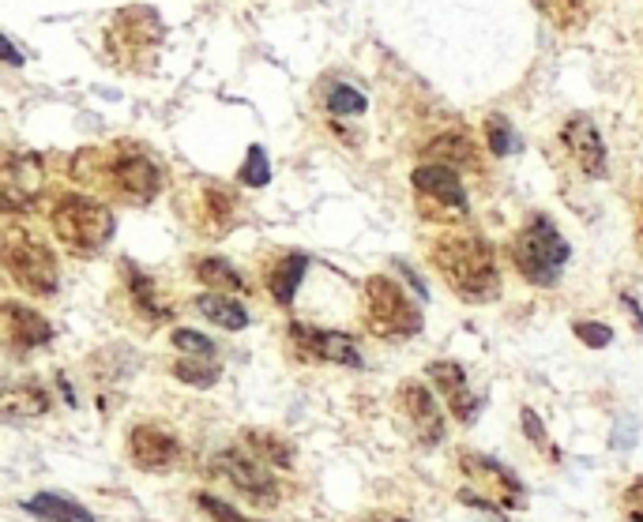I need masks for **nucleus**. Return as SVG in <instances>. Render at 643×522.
<instances>
[{"label": "nucleus", "instance_id": "39448f33", "mask_svg": "<svg viewBox=\"0 0 643 522\" xmlns=\"http://www.w3.org/2000/svg\"><path fill=\"white\" fill-rule=\"evenodd\" d=\"M207 474L226 481V485H230L234 493H241V500H249L252 508L272 511L275 504L282 500L275 467L260 462L249 447H218L207 459Z\"/></svg>", "mask_w": 643, "mask_h": 522}, {"label": "nucleus", "instance_id": "7c9ffc66", "mask_svg": "<svg viewBox=\"0 0 643 522\" xmlns=\"http://www.w3.org/2000/svg\"><path fill=\"white\" fill-rule=\"evenodd\" d=\"M328 113H336V117H357V113H365V94L346 84H336L328 91Z\"/></svg>", "mask_w": 643, "mask_h": 522}, {"label": "nucleus", "instance_id": "58836bf2", "mask_svg": "<svg viewBox=\"0 0 643 522\" xmlns=\"http://www.w3.org/2000/svg\"><path fill=\"white\" fill-rule=\"evenodd\" d=\"M539 8H545V12H550V8H553V0H539Z\"/></svg>", "mask_w": 643, "mask_h": 522}, {"label": "nucleus", "instance_id": "c756f323", "mask_svg": "<svg viewBox=\"0 0 643 522\" xmlns=\"http://www.w3.org/2000/svg\"><path fill=\"white\" fill-rule=\"evenodd\" d=\"M192 504L207 515L211 522H264V519H252V515H241L234 504H226L223 496H215V493H197L192 496Z\"/></svg>", "mask_w": 643, "mask_h": 522}, {"label": "nucleus", "instance_id": "aec40b11", "mask_svg": "<svg viewBox=\"0 0 643 522\" xmlns=\"http://www.w3.org/2000/svg\"><path fill=\"white\" fill-rule=\"evenodd\" d=\"M0 410H4L8 421H30V418H42L50 410V391L42 387V380H23L15 387L4 391L0 398Z\"/></svg>", "mask_w": 643, "mask_h": 522}, {"label": "nucleus", "instance_id": "f704fd0d", "mask_svg": "<svg viewBox=\"0 0 643 522\" xmlns=\"http://www.w3.org/2000/svg\"><path fill=\"white\" fill-rule=\"evenodd\" d=\"M572 334L583 342V346H591V349H602V346H609V342H614V328H606V323H594V320L572 323Z\"/></svg>", "mask_w": 643, "mask_h": 522}, {"label": "nucleus", "instance_id": "4c0bfd02", "mask_svg": "<svg viewBox=\"0 0 643 522\" xmlns=\"http://www.w3.org/2000/svg\"><path fill=\"white\" fill-rule=\"evenodd\" d=\"M4 46H8V64H23V56H20V49H15L12 38H4Z\"/></svg>", "mask_w": 643, "mask_h": 522}, {"label": "nucleus", "instance_id": "c9c22d12", "mask_svg": "<svg viewBox=\"0 0 643 522\" xmlns=\"http://www.w3.org/2000/svg\"><path fill=\"white\" fill-rule=\"evenodd\" d=\"M354 522H411V519L395 515V511H365V515H357Z\"/></svg>", "mask_w": 643, "mask_h": 522}, {"label": "nucleus", "instance_id": "423d86ee", "mask_svg": "<svg viewBox=\"0 0 643 522\" xmlns=\"http://www.w3.org/2000/svg\"><path fill=\"white\" fill-rule=\"evenodd\" d=\"M94 174H99L102 181L110 184V192L117 195L121 203H128V207H148L162 192V166L143 151V147H133V143L117 147V151L102 162V169H94Z\"/></svg>", "mask_w": 643, "mask_h": 522}, {"label": "nucleus", "instance_id": "c85d7f7f", "mask_svg": "<svg viewBox=\"0 0 643 522\" xmlns=\"http://www.w3.org/2000/svg\"><path fill=\"white\" fill-rule=\"evenodd\" d=\"M238 181L245 184V189H264V184L272 181V162H267L260 143L249 147V158H245V166L238 169Z\"/></svg>", "mask_w": 643, "mask_h": 522}, {"label": "nucleus", "instance_id": "72a5a7b5", "mask_svg": "<svg viewBox=\"0 0 643 522\" xmlns=\"http://www.w3.org/2000/svg\"><path fill=\"white\" fill-rule=\"evenodd\" d=\"M169 342H174L177 349H185V354L215 357V342H211L207 334L192 331V328H174V331H169Z\"/></svg>", "mask_w": 643, "mask_h": 522}, {"label": "nucleus", "instance_id": "a878e982", "mask_svg": "<svg viewBox=\"0 0 643 522\" xmlns=\"http://www.w3.org/2000/svg\"><path fill=\"white\" fill-rule=\"evenodd\" d=\"M426 154L433 162H444V166H478V154H475V143L467 140L463 132H444L437 136V140L426 143Z\"/></svg>", "mask_w": 643, "mask_h": 522}, {"label": "nucleus", "instance_id": "9b49d317", "mask_svg": "<svg viewBox=\"0 0 643 522\" xmlns=\"http://www.w3.org/2000/svg\"><path fill=\"white\" fill-rule=\"evenodd\" d=\"M128 462L143 474H169L185 462V444L169 429L154 425V421H140L128 429L125 440Z\"/></svg>", "mask_w": 643, "mask_h": 522}, {"label": "nucleus", "instance_id": "1a4fd4ad", "mask_svg": "<svg viewBox=\"0 0 643 522\" xmlns=\"http://www.w3.org/2000/svg\"><path fill=\"white\" fill-rule=\"evenodd\" d=\"M287 354L305 365H343V369H365V354L346 331L313 328V323H287Z\"/></svg>", "mask_w": 643, "mask_h": 522}, {"label": "nucleus", "instance_id": "b1692460", "mask_svg": "<svg viewBox=\"0 0 643 522\" xmlns=\"http://www.w3.org/2000/svg\"><path fill=\"white\" fill-rule=\"evenodd\" d=\"M241 444H245L260 462H267V467H275V470L294 467V444H290L287 436H279V432L245 429V432H241Z\"/></svg>", "mask_w": 643, "mask_h": 522}, {"label": "nucleus", "instance_id": "a211bd4d", "mask_svg": "<svg viewBox=\"0 0 643 522\" xmlns=\"http://www.w3.org/2000/svg\"><path fill=\"white\" fill-rule=\"evenodd\" d=\"M121 279H125L128 301H133V308L143 316V320H148V323L169 320V305L162 301L159 285H154V279L143 271V267H136L133 259H125V264H121Z\"/></svg>", "mask_w": 643, "mask_h": 522}, {"label": "nucleus", "instance_id": "393cba45", "mask_svg": "<svg viewBox=\"0 0 643 522\" xmlns=\"http://www.w3.org/2000/svg\"><path fill=\"white\" fill-rule=\"evenodd\" d=\"M192 275L207 285V290H230V293H245L249 282L245 275L238 271V267L230 264V259L223 256H197L192 259Z\"/></svg>", "mask_w": 643, "mask_h": 522}, {"label": "nucleus", "instance_id": "2f4dec72", "mask_svg": "<svg viewBox=\"0 0 643 522\" xmlns=\"http://www.w3.org/2000/svg\"><path fill=\"white\" fill-rule=\"evenodd\" d=\"M519 425H524V436L531 440V444L539 447V451L550 455L553 462L560 459V455H557V447H553V440H550V432H545V425H542V418L531 410V406H524V410H519Z\"/></svg>", "mask_w": 643, "mask_h": 522}, {"label": "nucleus", "instance_id": "ddd939ff", "mask_svg": "<svg viewBox=\"0 0 643 522\" xmlns=\"http://www.w3.org/2000/svg\"><path fill=\"white\" fill-rule=\"evenodd\" d=\"M395 403H399V413H403V418L411 421L414 440H418L421 447L444 444L447 421H444L441 406H437V395H433V391H429L418 377H406L403 383H399Z\"/></svg>", "mask_w": 643, "mask_h": 522}, {"label": "nucleus", "instance_id": "dca6fc26", "mask_svg": "<svg viewBox=\"0 0 643 522\" xmlns=\"http://www.w3.org/2000/svg\"><path fill=\"white\" fill-rule=\"evenodd\" d=\"M560 140H565L568 154H572V162L588 177H602V174H606V143H602V132H598V125H594L591 117H583V113L568 117L565 128H560Z\"/></svg>", "mask_w": 643, "mask_h": 522}, {"label": "nucleus", "instance_id": "f257e3e1", "mask_svg": "<svg viewBox=\"0 0 643 522\" xmlns=\"http://www.w3.org/2000/svg\"><path fill=\"white\" fill-rule=\"evenodd\" d=\"M429 264L447 282V290L459 293L467 305H490V301L501 297V271H496L493 244L482 233H444L429 249Z\"/></svg>", "mask_w": 643, "mask_h": 522}, {"label": "nucleus", "instance_id": "f8f14e48", "mask_svg": "<svg viewBox=\"0 0 643 522\" xmlns=\"http://www.w3.org/2000/svg\"><path fill=\"white\" fill-rule=\"evenodd\" d=\"M46 189V166L42 154L35 151H8L4 169H0V200L8 215H23L35 207V200Z\"/></svg>", "mask_w": 643, "mask_h": 522}, {"label": "nucleus", "instance_id": "5701e85b", "mask_svg": "<svg viewBox=\"0 0 643 522\" xmlns=\"http://www.w3.org/2000/svg\"><path fill=\"white\" fill-rule=\"evenodd\" d=\"M133 8H128V12H121L117 15V23H113V35H110V42H117L121 38V46H113V53L117 56H133L136 49H148L151 42H159L162 38V23H159V15H148V20H143V27H133Z\"/></svg>", "mask_w": 643, "mask_h": 522}, {"label": "nucleus", "instance_id": "0eeeda50", "mask_svg": "<svg viewBox=\"0 0 643 522\" xmlns=\"http://www.w3.org/2000/svg\"><path fill=\"white\" fill-rule=\"evenodd\" d=\"M421 308L403 293L392 275L365 279V328L377 339H414L421 331Z\"/></svg>", "mask_w": 643, "mask_h": 522}, {"label": "nucleus", "instance_id": "f3484780", "mask_svg": "<svg viewBox=\"0 0 643 522\" xmlns=\"http://www.w3.org/2000/svg\"><path fill=\"white\" fill-rule=\"evenodd\" d=\"M192 222L200 226V233H211V238H223L238 226V203L226 189L218 184H203L197 192V211H192Z\"/></svg>", "mask_w": 643, "mask_h": 522}, {"label": "nucleus", "instance_id": "f03ea898", "mask_svg": "<svg viewBox=\"0 0 643 522\" xmlns=\"http://www.w3.org/2000/svg\"><path fill=\"white\" fill-rule=\"evenodd\" d=\"M568 256H572V244L565 241V233H560L557 226H553V218L542 215V211H534L508 244V259L519 271V279L531 285H542V290L560 282V271H565Z\"/></svg>", "mask_w": 643, "mask_h": 522}, {"label": "nucleus", "instance_id": "473e14b6", "mask_svg": "<svg viewBox=\"0 0 643 522\" xmlns=\"http://www.w3.org/2000/svg\"><path fill=\"white\" fill-rule=\"evenodd\" d=\"M617 511H621L625 522H643V474L632 478L629 485L617 496Z\"/></svg>", "mask_w": 643, "mask_h": 522}, {"label": "nucleus", "instance_id": "cd10ccee", "mask_svg": "<svg viewBox=\"0 0 643 522\" xmlns=\"http://www.w3.org/2000/svg\"><path fill=\"white\" fill-rule=\"evenodd\" d=\"M486 147H490V154H496V158L516 151V132H512V120L504 113L486 117Z\"/></svg>", "mask_w": 643, "mask_h": 522}, {"label": "nucleus", "instance_id": "412c9836", "mask_svg": "<svg viewBox=\"0 0 643 522\" xmlns=\"http://www.w3.org/2000/svg\"><path fill=\"white\" fill-rule=\"evenodd\" d=\"M192 305H197V313L203 316V320H211L223 331H245L249 328V308H245V301H238V297H226V293H218V290H207V293H200V297H192Z\"/></svg>", "mask_w": 643, "mask_h": 522}, {"label": "nucleus", "instance_id": "6e6552de", "mask_svg": "<svg viewBox=\"0 0 643 522\" xmlns=\"http://www.w3.org/2000/svg\"><path fill=\"white\" fill-rule=\"evenodd\" d=\"M4 267L12 275L15 285H23L35 297H53L61 285V267L46 241H38L35 233H15L8 230L4 238Z\"/></svg>", "mask_w": 643, "mask_h": 522}, {"label": "nucleus", "instance_id": "4be33fe9", "mask_svg": "<svg viewBox=\"0 0 643 522\" xmlns=\"http://www.w3.org/2000/svg\"><path fill=\"white\" fill-rule=\"evenodd\" d=\"M23 511H27L30 519H38V522H94V515L84 508V504L72 500V496H61V493L30 496V500L23 504Z\"/></svg>", "mask_w": 643, "mask_h": 522}, {"label": "nucleus", "instance_id": "bb28decb", "mask_svg": "<svg viewBox=\"0 0 643 522\" xmlns=\"http://www.w3.org/2000/svg\"><path fill=\"white\" fill-rule=\"evenodd\" d=\"M169 372H174L181 383H189V387H211V383H218L223 377V361H215V357H181V361L169 365Z\"/></svg>", "mask_w": 643, "mask_h": 522}, {"label": "nucleus", "instance_id": "7ed1b4c3", "mask_svg": "<svg viewBox=\"0 0 643 522\" xmlns=\"http://www.w3.org/2000/svg\"><path fill=\"white\" fill-rule=\"evenodd\" d=\"M50 226L56 233V241L72 252V256L87 259L99 256L105 244L113 241V230H117V218L105 207L102 200L84 192H64L56 195L53 211H50Z\"/></svg>", "mask_w": 643, "mask_h": 522}, {"label": "nucleus", "instance_id": "4468645a", "mask_svg": "<svg viewBox=\"0 0 643 522\" xmlns=\"http://www.w3.org/2000/svg\"><path fill=\"white\" fill-rule=\"evenodd\" d=\"M426 380L444 395L447 410H452V418L459 421V425H475L478 410H482V395H478V391H470L467 372H463L459 365L447 361V357H441V361H429L426 365Z\"/></svg>", "mask_w": 643, "mask_h": 522}, {"label": "nucleus", "instance_id": "e433bc0d", "mask_svg": "<svg viewBox=\"0 0 643 522\" xmlns=\"http://www.w3.org/2000/svg\"><path fill=\"white\" fill-rule=\"evenodd\" d=\"M625 308H629V316L632 320H636V328H643V313H640V305H636V297H629V293H625Z\"/></svg>", "mask_w": 643, "mask_h": 522}, {"label": "nucleus", "instance_id": "20e7f679", "mask_svg": "<svg viewBox=\"0 0 643 522\" xmlns=\"http://www.w3.org/2000/svg\"><path fill=\"white\" fill-rule=\"evenodd\" d=\"M459 474L470 481V485L486 488L482 496H475L470 488H459V500L470 504V508H482L496 515V511H519L524 508V481L512 474L504 462L490 459V455L475 451V447H463L459 451Z\"/></svg>", "mask_w": 643, "mask_h": 522}, {"label": "nucleus", "instance_id": "ea45409f", "mask_svg": "<svg viewBox=\"0 0 643 522\" xmlns=\"http://www.w3.org/2000/svg\"><path fill=\"white\" fill-rule=\"evenodd\" d=\"M640 249H643V222H640Z\"/></svg>", "mask_w": 643, "mask_h": 522}, {"label": "nucleus", "instance_id": "9d476101", "mask_svg": "<svg viewBox=\"0 0 643 522\" xmlns=\"http://www.w3.org/2000/svg\"><path fill=\"white\" fill-rule=\"evenodd\" d=\"M411 184H414V192H418V200L429 207V215L444 218V222L470 215L467 189H463V181H459V174H455V166H444V162H429V166H418L411 174Z\"/></svg>", "mask_w": 643, "mask_h": 522}, {"label": "nucleus", "instance_id": "2eb2a0df", "mask_svg": "<svg viewBox=\"0 0 643 522\" xmlns=\"http://www.w3.org/2000/svg\"><path fill=\"white\" fill-rule=\"evenodd\" d=\"M0 328H4L8 349H15V354H30V349H42L53 342V323L23 301L0 305Z\"/></svg>", "mask_w": 643, "mask_h": 522}, {"label": "nucleus", "instance_id": "6ab92c4d", "mask_svg": "<svg viewBox=\"0 0 643 522\" xmlns=\"http://www.w3.org/2000/svg\"><path fill=\"white\" fill-rule=\"evenodd\" d=\"M305 271H308V256L305 252H287V256H279L272 267L264 271V285L267 293H272V301L279 308H290L301 290V282H305Z\"/></svg>", "mask_w": 643, "mask_h": 522}]
</instances>
